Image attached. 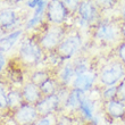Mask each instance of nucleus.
<instances>
[{
    "label": "nucleus",
    "mask_w": 125,
    "mask_h": 125,
    "mask_svg": "<svg viewBox=\"0 0 125 125\" xmlns=\"http://www.w3.org/2000/svg\"><path fill=\"white\" fill-rule=\"evenodd\" d=\"M64 5L67 8L68 13L71 15H75L77 13V9H79V5L80 1H76V0H64Z\"/></svg>",
    "instance_id": "obj_27"
},
{
    "label": "nucleus",
    "mask_w": 125,
    "mask_h": 125,
    "mask_svg": "<svg viewBox=\"0 0 125 125\" xmlns=\"http://www.w3.org/2000/svg\"><path fill=\"white\" fill-rule=\"evenodd\" d=\"M21 18L18 16L15 9L13 8H6V9L0 10V27L5 31H13L17 30V26L20 25Z\"/></svg>",
    "instance_id": "obj_12"
},
{
    "label": "nucleus",
    "mask_w": 125,
    "mask_h": 125,
    "mask_svg": "<svg viewBox=\"0 0 125 125\" xmlns=\"http://www.w3.org/2000/svg\"><path fill=\"white\" fill-rule=\"evenodd\" d=\"M44 51L38 40L33 36H26L21 41L18 48V60L23 67H36L44 59Z\"/></svg>",
    "instance_id": "obj_2"
},
{
    "label": "nucleus",
    "mask_w": 125,
    "mask_h": 125,
    "mask_svg": "<svg viewBox=\"0 0 125 125\" xmlns=\"http://www.w3.org/2000/svg\"><path fill=\"white\" fill-rule=\"evenodd\" d=\"M115 52H116V59L118 60L121 64L125 67V41L119 42L115 47Z\"/></svg>",
    "instance_id": "obj_25"
},
{
    "label": "nucleus",
    "mask_w": 125,
    "mask_h": 125,
    "mask_svg": "<svg viewBox=\"0 0 125 125\" xmlns=\"http://www.w3.org/2000/svg\"><path fill=\"white\" fill-rule=\"evenodd\" d=\"M71 14L64 5V1L52 0L48 1V6L46 10V23L49 25H58L64 26L66 21L68 20Z\"/></svg>",
    "instance_id": "obj_6"
},
{
    "label": "nucleus",
    "mask_w": 125,
    "mask_h": 125,
    "mask_svg": "<svg viewBox=\"0 0 125 125\" xmlns=\"http://www.w3.org/2000/svg\"><path fill=\"white\" fill-rule=\"evenodd\" d=\"M109 125H115V124H109Z\"/></svg>",
    "instance_id": "obj_37"
},
{
    "label": "nucleus",
    "mask_w": 125,
    "mask_h": 125,
    "mask_svg": "<svg viewBox=\"0 0 125 125\" xmlns=\"http://www.w3.org/2000/svg\"><path fill=\"white\" fill-rule=\"evenodd\" d=\"M72 62H73V66H74V71H75L76 76L81 75V74H84V73L93 69L91 60H90L89 57H86V56L79 55V56L75 57L72 60Z\"/></svg>",
    "instance_id": "obj_19"
},
{
    "label": "nucleus",
    "mask_w": 125,
    "mask_h": 125,
    "mask_svg": "<svg viewBox=\"0 0 125 125\" xmlns=\"http://www.w3.org/2000/svg\"><path fill=\"white\" fill-rule=\"evenodd\" d=\"M102 109L106 118L113 122L115 121H125V102L119 101L118 99H114L112 101L102 102Z\"/></svg>",
    "instance_id": "obj_11"
},
{
    "label": "nucleus",
    "mask_w": 125,
    "mask_h": 125,
    "mask_svg": "<svg viewBox=\"0 0 125 125\" xmlns=\"http://www.w3.org/2000/svg\"><path fill=\"white\" fill-rule=\"evenodd\" d=\"M49 77H51V75L47 71H44V69H35V71H33L30 74L27 81H30L33 84L40 86L43 82H46Z\"/></svg>",
    "instance_id": "obj_21"
},
{
    "label": "nucleus",
    "mask_w": 125,
    "mask_h": 125,
    "mask_svg": "<svg viewBox=\"0 0 125 125\" xmlns=\"http://www.w3.org/2000/svg\"><path fill=\"white\" fill-rule=\"evenodd\" d=\"M118 13H119V21H125V1L121 2Z\"/></svg>",
    "instance_id": "obj_31"
},
{
    "label": "nucleus",
    "mask_w": 125,
    "mask_h": 125,
    "mask_svg": "<svg viewBox=\"0 0 125 125\" xmlns=\"http://www.w3.org/2000/svg\"><path fill=\"white\" fill-rule=\"evenodd\" d=\"M36 110L40 116L55 115L56 113L62 110V102L57 94L43 97L35 106Z\"/></svg>",
    "instance_id": "obj_10"
},
{
    "label": "nucleus",
    "mask_w": 125,
    "mask_h": 125,
    "mask_svg": "<svg viewBox=\"0 0 125 125\" xmlns=\"http://www.w3.org/2000/svg\"><path fill=\"white\" fill-rule=\"evenodd\" d=\"M75 71H74V66L72 62H64L58 69V74H57V80L59 81L62 86H67L71 88L73 80L75 79Z\"/></svg>",
    "instance_id": "obj_15"
},
{
    "label": "nucleus",
    "mask_w": 125,
    "mask_h": 125,
    "mask_svg": "<svg viewBox=\"0 0 125 125\" xmlns=\"http://www.w3.org/2000/svg\"><path fill=\"white\" fill-rule=\"evenodd\" d=\"M77 17L85 21L90 26L92 27L95 23L101 20V10L94 1H80L79 9L76 13Z\"/></svg>",
    "instance_id": "obj_7"
},
{
    "label": "nucleus",
    "mask_w": 125,
    "mask_h": 125,
    "mask_svg": "<svg viewBox=\"0 0 125 125\" xmlns=\"http://www.w3.org/2000/svg\"><path fill=\"white\" fill-rule=\"evenodd\" d=\"M8 79L11 81L13 84H17V83H22L24 80V75L22 71L18 68H11L8 73Z\"/></svg>",
    "instance_id": "obj_24"
},
{
    "label": "nucleus",
    "mask_w": 125,
    "mask_h": 125,
    "mask_svg": "<svg viewBox=\"0 0 125 125\" xmlns=\"http://www.w3.org/2000/svg\"><path fill=\"white\" fill-rule=\"evenodd\" d=\"M57 117L56 115L50 116H40V118L36 121L34 125H56Z\"/></svg>",
    "instance_id": "obj_26"
},
{
    "label": "nucleus",
    "mask_w": 125,
    "mask_h": 125,
    "mask_svg": "<svg viewBox=\"0 0 125 125\" xmlns=\"http://www.w3.org/2000/svg\"><path fill=\"white\" fill-rule=\"evenodd\" d=\"M0 110H9L8 107V89L0 82Z\"/></svg>",
    "instance_id": "obj_23"
},
{
    "label": "nucleus",
    "mask_w": 125,
    "mask_h": 125,
    "mask_svg": "<svg viewBox=\"0 0 125 125\" xmlns=\"http://www.w3.org/2000/svg\"><path fill=\"white\" fill-rule=\"evenodd\" d=\"M7 65V57H6V53H3L0 51V74L2 72L5 67Z\"/></svg>",
    "instance_id": "obj_30"
},
{
    "label": "nucleus",
    "mask_w": 125,
    "mask_h": 125,
    "mask_svg": "<svg viewBox=\"0 0 125 125\" xmlns=\"http://www.w3.org/2000/svg\"><path fill=\"white\" fill-rule=\"evenodd\" d=\"M83 47V38L82 34L77 32L71 33L64 38L59 47L57 48L56 53L59 57L62 62H71L72 58H75L80 55L81 49Z\"/></svg>",
    "instance_id": "obj_5"
},
{
    "label": "nucleus",
    "mask_w": 125,
    "mask_h": 125,
    "mask_svg": "<svg viewBox=\"0 0 125 125\" xmlns=\"http://www.w3.org/2000/svg\"><path fill=\"white\" fill-rule=\"evenodd\" d=\"M21 90H22L24 102L30 104V105L36 106V104L43 98L40 88L30 81H26L25 83H23V85L21 86Z\"/></svg>",
    "instance_id": "obj_14"
},
{
    "label": "nucleus",
    "mask_w": 125,
    "mask_h": 125,
    "mask_svg": "<svg viewBox=\"0 0 125 125\" xmlns=\"http://www.w3.org/2000/svg\"><path fill=\"white\" fill-rule=\"evenodd\" d=\"M116 93H117V85L108 86V88H101L100 91V98L102 102H108L116 99Z\"/></svg>",
    "instance_id": "obj_22"
},
{
    "label": "nucleus",
    "mask_w": 125,
    "mask_h": 125,
    "mask_svg": "<svg viewBox=\"0 0 125 125\" xmlns=\"http://www.w3.org/2000/svg\"><path fill=\"white\" fill-rule=\"evenodd\" d=\"M119 31L123 41H125V21H119Z\"/></svg>",
    "instance_id": "obj_33"
},
{
    "label": "nucleus",
    "mask_w": 125,
    "mask_h": 125,
    "mask_svg": "<svg viewBox=\"0 0 125 125\" xmlns=\"http://www.w3.org/2000/svg\"><path fill=\"white\" fill-rule=\"evenodd\" d=\"M23 33L24 30L22 29H17L13 32H8V34L0 41V51L3 53L9 52L17 43V41L20 40V38L23 35Z\"/></svg>",
    "instance_id": "obj_17"
},
{
    "label": "nucleus",
    "mask_w": 125,
    "mask_h": 125,
    "mask_svg": "<svg viewBox=\"0 0 125 125\" xmlns=\"http://www.w3.org/2000/svg\"><path fill=\"white\" fill-rule=\"evenodd\" d=\"M40 0H30V1H26L25 2V6H27L29 8H32V9H35L38 5H39Z\"/></svg>",
    "instance_id": "obj_32"
},
{
    "label": "nucleus",
    "mask_w": 125,
    "mask_h": 125,
    "mask_svg": "<svg viewBox=\"0 0 125 125\" xmlns=\"http://www.w3.org/2000/svg\"><path fill=\"white\" fill-rule=\"evenodd\" d=\"M0 82H1V74H0Z\"/></svg>",
    "instance_id": "obj_35"
},
{
    "label": "nucleus",
    "mask_w": 125,
    "mask_h": 125,
    "mask_svg": "<svg viewBox=\"0 0 125 125\" xmlns=\"http://www.w3.org/2000/svg\"><path fill=\"white\" fill-rule=\"evenodd\" d=\"M116 99L119 101L125 102V77L122 82L117 85V93H116Z\"/></svg>",
    "instance_id": "obj_28"
},
{
    "label": "nucleus",
    "mask_w": 125,
    "mask_h": 125,
    "mask_svg": "<svg viewBox=\"0 0 125 125\" xmlns=\"http://www.w3.org/2000/svg\"><path fill=\"white\" fill-rule=\"evenodd\" d=\"M56 125H74L72 117L66 114H62L59 117H57V123Z\"/></svg>",
    "instance_id": "obj_29"
},
{
    "label": "nucleus",
    "mask_w": 125,
    "mask_h": 125,
    "mask_svg": "<svg viewBox=\"0 0 125 125\" xmlns=\"http://www.w3.org/2000/svg\"><path fill=\"white\" fill-rule=\"evenodd\" d=\"M97 81H98V72L95 69H91V71L84 73V74L75 76L71 88L77 89L88 94L97 86Z\"/></svg>",
    "instance_id": "obj_9"
},
{
    "label": "nucleus",
    "mask_w": 125,
    "mask_h": 125,
    "mask_svg": "<svg viewBox=\"0 0 125 125\" xmlns=\"http://www.w3.org/2000/svg\"><path fill=\"white\" fill-rule=\"evenodd\" d=\"M125 77V67L114 58L108 60L99 68L98 71V86L108 88V86L118 85Z\"/></svg>",
    "instance_id": "obj_3"
},
{
    "label": "nucleus",
    "mask_w": 125,
    "mask_h": 125,
    "mask_svg": "<svg viewBox=\"0 0 125 125\" xmlns=\"http://www.w3.org/2000/svg\"><path fill=\"white\" fill-rule=\"evenodd\" d=\"M79 115L80 117L84 121L85 123L91 122L93 118L95 117V101L93 100L91 97L86 94V97L83 99L82 104L80 106L79 109Z\"/></svg>",
    "instance_id": "obj_16"
},
{
    "label": "nucleus",
    "mask_w": 125,
    "mask_h": 125,
    "mask_svg": "<svg viewBox=\"0 0 125 125\" xmlns=\"http://www.w3.org/2000/svg\"><path fill=\"white\" fill-rule=\"evenodd\" d=\"M91 34L93 40L102 46L116 47L123 41L119 31V21L117 22L110 18H101L95 23L91 27Z\"/></svg>",
    "instance_id": "obj_1"
},
{
    "label": "nucleus",
    "mask_w": 125,
    "mask_h": 125,
    "mask_svg": "<svg viewBox=\"0 0 125 125\" xmlns=\"http://www.w3.org/2000/svg\"><path fill=\"white\" fill-rule=\"evenodd\" d=\"M86 97V93L82 92L77 89H72L69 90V93L67 95L66 101L64 102L62 108V112L64 113H77L80 109V106L82 104L83 99Z\"/></svg>",
    "instance_id": "obj_13"
},
{
    "label": "nucleus",
    "mask_w": 125,
    "mask_h": 125,
    "mask_svg": "<svg viewBox=\"0 0 125 125\" xmlns=\"http://www.w3.org/2000/svg\"><path fill=\"white\" fill-rule=\"evenodd\" d=\"M60 83L59 81L57 80L56 76H51L47 80L46 82H43L41 85L39 86L41 92H42L43 97H47V95H52L56 94L58 92V90L60 89Z\"/></svg>",
    "instance_id": "obj_20"
},
{
    "label": "nucleus",
    "mask_w": 125,
    "mask_h": 125,
    "mask_svg": "<svg viewBox=\"0 0 125 125\" xmlns=\"http://www.w3.org/2000/svg\"><path fill=\"white\" fill-rule=\"evenodd\" d=\"M23 104L24 99L21 88H9L8 89V107H9V110L14 113Z\"/></svg>",
    "instance_id": "obj_18"
},
{
    "label": "nucleus",
    "mask_w": 125,
    "mask_h": 125,
    "mask_svg": "<svg viewBox=\"0 0 125 125\" xmlns=\"http://www.w3.org/2000/svg\"><path fill=\"white\" fill-rule=\"evenodd\" d=\"M7 34H8V32H7V31H5L3 29H1V27H0V41H1V40H2L3 38H5V36L7 35Z\"/></svg>",
    "instance_id": "obj_34"
},
{
    "label": "nucleus",
    "mask_w": 125,
    "mask_h": 125,
    "mask_svg": "<svg viewBox=\"0 0 125 125\" xmlns=\"http://www.w3.org/2000/svg\"><path fill=\"white\" fill-rule=\"evenodd\" d=\"M67 35V29L58 25H47L43 31L40 33L36 40L39 42L40 47L47 53L56 52L57 48L59 47L64 38Z\"/></svg>",
    "instance_id": "obj_4"
},
{
    "label": "nucleus",
    "mask_w": 125,
    "mask_h": 125,
    "mask_svg": "<svg viewBox=\"0 0 125 125\" xmlns=\"http://www.w3.org/2000/svg\"><path fill=\"white\" fill-rule=\"evenodd\" d=\"M122 125H125V121H124V122H123V124Z\"/></svg>",
    "instance_id": "obj_36"
},
{
    "label": "nucleus",
    "mask_w": 125,
    "mask_h": 125,
    "mask_svg": "<svg viewBox=\"0 0 125 125\" xmlns=\"http://www.w3.org/2000/svg\"><path fill=\"white\" fill-rule=\"evenodd\" d=\"M40 118L35 106L24 102L18 109L13 113V119L16 125H34Z\"/></svg>",
    "instance_id": "obj_8"
}]
</instances>
